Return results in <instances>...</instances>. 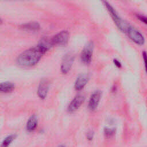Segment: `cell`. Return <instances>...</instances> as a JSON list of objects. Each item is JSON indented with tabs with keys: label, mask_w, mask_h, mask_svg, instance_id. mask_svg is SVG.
<instances>
[{
	"label": "cell",
	"mask_w": 147,
	"mask_h": 147,
	"mask_svg": "<svg viewBox=\"0 0 147 147\" xmlns=\"http://www.w3.org/2000/svg\"><path fill=\"white\" fill-rule=\"evenodd\" d=\"M57 147H67V146L64 144H60Z\"/></svg>",
	"instance_id": "21"
},
{
	"label": "cell",
	"mask_w": 147,
	"mask_h": 147,
	"mask_svg": "<svg viewBox=\"0 0 147 147\" xmlns=\"http://www.w3.org/2000/svg\"><path fill=\"white\" fill-rule=\"evenodd\" d=\"M102 98V91L97 90L94 91L90 96L88 108L90 111H95L97 109Z\"/></svg>",
	"instance_id": "8"
},
{
	"label": "cell",
	"mask_w": 147,
	"mask_h": 147,
	"mask_svg": "<svg viewBox=\"0 0 147 147\" xmlns=\"http://www.w3.org/2000/svg\"><path fill=\"white\" fill-rule=\"evenodd\" d=\"M16 137L17 136L13 134L6 136L0 144V147H9L16 138Z\"/></svg>",
	"instance_id": "15"
},
{
	"label": "cell",
	"mask_w": 147,
	"mask_h": 147,
	"mask_svg": "<svg viewBox=\"0 0 147 147\" xmlns=\"http://www.w3.org/2000/svg\"><path fill=\"white\" fill-rule=\"evenodd\" d=\"M15 88L14 84L9 82L0 83V92L1 93H10L14 91Z\"/></svg>",
	"instance_id": "13"
},
{
	"label": "cell",
	"mask_w": 147,
	"mask_h": 147,
	"mask_svg": "<svg viewBox=\"0 0 147 147\" xmlns=\"http://www.w3.org/2000/svg\"><path fill=\"white\" fill-rule=\"evenodd\" d=\"M142 57H143V60L144 61V64L145 65V64H146V52L145 51H143V52H142Z\"/></svg>",
	"instance_id": "20"
},
{
	"label": "cell",
	"mask_w": 147,
	"mask_h": 147,
	"mask_svg": "<svg viewBox=\"0 0 147 147\" xmlns=\"http://www.w3.org/2000/svg\"><path fill=\"white\" fill-rule=\"evenodd\" d=\"M75 56L72 52H68L63 57L60 69L63 74H67L71 69L74 62Z\"/></svg>",
	"instance_id": "5"
},
{
	"label": "cell",
	"mask_w": 147,
	"mask_h": 147,
	"mask_svg": "<svg viewBox=\"0 0 147 147\" xmlns=\"http://www.w3.org/2000/svg\"><path fill=\"white\" fill-rule=\"evenodd\" d=\"M85 99V96L82 94L76 95L68 105L67 111L69 113H73L77 111L83 105Z\"/></svg>",
	"instance_id": "7"
},
{
	"label": "cell",
	"mask_w": 147,
	"mask_h": 147,
	"mask_svg": "<svg viewBox=\"0 0 147 147\" xmlns=\"http://www.w3.org/2000/svg\"><path fill=\"white\" fill-rule=\"evenodd\" d=\"M46 52L38 45L21 53L17 58V63L23 67H30L37 64Z\"/></svg>",
	"instance_id": "1"
},
{
	"label": "cell",
	"mask_w": 147,
	"mask_h": 147,
	"mask_svg": "<svg viewBox=\"0 0 147 147\" xmlns=\"http://www.w3.org/2000/svg\"><path fill=\"white\" fill-rule=\"evenodd\" d=\"M113 63L114 64V65H115L117 67H118V68H121V67H122V64H121V63L118 59H113Z\"/></svg>",
	"instance_id": "19"
},
{
	"label": "cell",
	"mask_w": 147,
	"mask_h": 147,
	"mask_svg": "<svg viewBox=\"0 0 147 147\" xmlns=\"http://www.w3.org/2000/svg\"><path fill=\"white\" fill-rule=\"evenodd\" d=\"M49 90V82L48 79H42L39 83L37 94L38 97L41 99L44 100L47 95Z\"/></svg>",
	"instance_id": "10"
},
{
	"label": "cell",
	"mask_w": 147,
	"mask_h": 147,
	"mask_svg": "<svg viewBox=\"0 0 147 147\" xmlns=\"http://www.w3.org/2000/svg\"><path fill=\"white\" fill-rule=\"evenodd\" d=\"M90 78V75L88 73H82L79 75L74 83L75 90L78 91L82 90L88 83Z\"/></svg>",
	"instance_id": "9"
},
{
	"label": "cell",
	"mask_w": 147,
	"mask_h": 147,
	"mask_svg": "<svg viewBox=\"0 0 147 147\" xmlns=\"http://www.w3.org/2000/svg\"><path fill=\"white\" fill-rule=\"evenodd\" d=\"M20 28L25 30L36 32L40 30V25L37 22L32 21V22H26L24 24H22L20 26Z\"/></svg>",
	"instance_id": "12"
},
{
	"label": "cell",
	"mask_w": 147,
	"mask_h": 147,
	"mask_svg": "<svg viewBox=\"0 0 147 147\" xmlns=\"http://www.w3.org/2000/svg\"><path fill=\"white\" fill-rule=\"evenodd\" d=\"M38 126V118L36 115H32L27 121L26 124V130L28 132L34 131Z\"/></svg>",
	"instance_id": "11"
},
{
	"label": "cell",
	"mask_w": 147,
	"mask_h": 147,
	"mask_svg": "<svg viewBox=\"0 0 147 147\" xmlns=\"http://www.w3.org/2000/svg\"><path fill=\"white\" fill-rule=\"evenodd\" d=\"M103 3L105 7L107 9L108 12L109 13L110 15L111 16L114 22L115 23L117 28L121 31L124 33L129 23L126 21L125 20H123L121 17L119 13L109 2L107 1H103Z\"/></svg>",
	"instance_id": "2"
},
{
	"label": "cell",
	"mask_w": 147,
	"mask_h": 147,
	"mask_svg": "<svg viewBox=\"0 0 147 147\" xmlns=\"http://www.w3.org/2000/svg\"><path fill=\"white\" fill-rule=\"evenodd\" d=\"M136 17H137V19L140 20L141 22H142L144 24H146V17L145 16H144L143 14H137Z\"/></svg>",
	"instance_id": "18"
},
{
	"label": "cell",
	"mask_w": 147,
	"mask_h": 147,
	"mask_svg": "<svg viewBox=\"0 0 147 147\" xmlns=\"http://www.w3.org/2000/svg\"><path fill=\"white\" fill-rule=\"evenodd\" d=\"M116 133V129L115 127H105L103 129V134L107 138L113 137Z\"/></svg>",
	"instance_id": "16"
},
{
	"label": "cell",
	"mask_w": 147,
	"mask_h": 147,
	"mask_svg": "<svg viewBox=\"0 0 147 147\" xmlns=\"http://www.w3.org/2000/svg\"><path fill=\"white\" fill-rule=\"evenodd\" d=\"M124 33L134 43L140 45H142L145 43V40L143 34L137 28L130 24L127 26Z\"/></svg>",
	"instance_id": "3"
},
{
	"label": "cell",
	"mask_w": 147,
	"mask_h": 147,
	"mask_svg": "<svg viewBox=\"0 0 147 147\" xmlns=\"http://www.w3.org/2000/svg\"><path fill=\"white\" fill-rule=\"evenodd\" d=\"M38 45L43 49L45 52L48 51L52 46H53L51 41V38H50L46 37H44L41 39Z\"/></svg>",
	"instance_id": "14"
},
{
	"label": "cell",
	"mask_w": 147,
	"mask_h": 147,
	"mask_svg": "<svg viewBox=\"0 0 147 147\" xmlns=\"http://www.w3.org/2000/svg\"><path fill=\"white\" fill-rule=\"evenodd\" d=\"M94 45L93 42L90 41L84 47L80 53L81 61L86 65L91 63Z\"/></svg>",
	"instance_id": "4"
},
{
	"label": "cell",
	"mask_w": 147,
	"mask_h": 147,
	"mask_svg": "<svg viewBox=\"0 0 147 147\" xmlns=\"http://www.w3.org/2000/svg\"><path fill=\"white\" fill-rule=\"evenodd\" d=\"M95 137V132L92 130H89L86 133V138L87 140L89 142H91L93 141Z\"/></svg>",
	"instance_id": "17"
},
{
	"label": "cell",
	"mask_w": 147,
	"mask_h": 147,
	"mask_svg": "<svg viewBox=\"0 0 147 147\" xmlns=\"http://www.w3.org/2000/svg\"><path fill=\"white\" fill-rule=\"evenodd\" d=\"M69 37V32L67 30H64L59 32L51 38V41L53 45L64 46L68 43Z\"/></svg>",
	"instance_id": "6"
},
{
	"label": "cell",
	"mask_w": 147,
	"mask_h": 147,
	"mask_svg": "<svg viewBox=\"0 0 147 147\" xmlns=\"http://www.w3.org/2000/svg\"><path fill=\"white\" fill-rule=\"evenodd\" d=\"M2 23V20L0 18V24H1Z\"/></svg>",
	"instance_id": "22"
}]
</instances>
